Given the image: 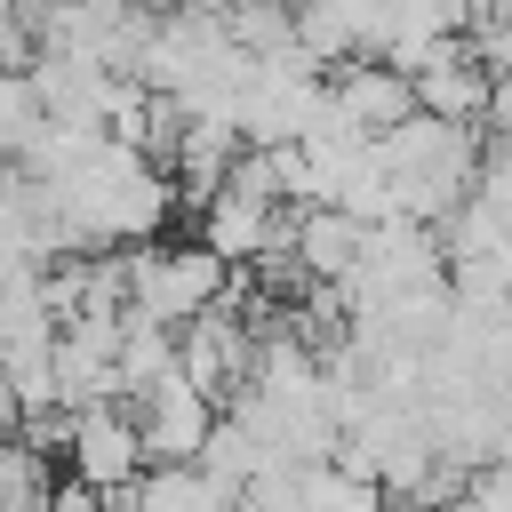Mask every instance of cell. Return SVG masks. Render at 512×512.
I'll return each instance as SVG.
<instances>
[{
    "label": "cell",
    "instance_id": "obj_1",
    "mask_svg": "<svg viewBox=\"0 0 512 512\" xmlns=\"http://www.w3.org/2000/svg\"><path fill=\"white\" fill-rule=\"evenodd\" d=\"M224 296H232V264H216L200 240H184V248L144 240V248L128 256V312L152 320V328H176V336H184V328L208 320Z\"/></svg>",
    "mask_w": 512,
    "mask_h": 512
},
{
    "label": "cell",
    "instance_id": "obj_2",
    "mask_svg": "<svg viewBox=\"0 0 512 512\" xmlns=\"http://www.w3.org/2000/svg\"><path fill=\"white\" fill-rule=\"evenodd\" d=\"M64 472H72V488H88V496H136V480L152 472L144 464V440H136V416L128 408H80V416H64Z\"/></svg>",
    "mask_w": 512,
    "mask_h": 512
},
{
    "label": "cell",
    "instance_id": "obj_3",
    "mask_svg": "<svg viewBox=\"0 0 512 512\" xmlns=\"http://www.w3.org/2000/svg\"><path fill=\"white\" fill-rule=\"evenodd\" d=\"M128 416H136V440H144V464L152 472H168V464H200V448H208V432H216V400L176 368V376H160L152 392H136L128 400Z\"/></svg>",
    "mask_w": 512,
    "mask_h": 512
},
{
    "label": "cell",
    "instance_id": "obj_4",
    "mask_svg": "<svg viewBox=\"0 0 512 512\" xmlns=\"http://www.w3.org/2000/svg\"><path fill=\"white\" fill-rule=\"evenodd\" d=\"M328 120H336V136L384 144L400 120H416V80L392 72V64H376V56H360L344 72H328Z\"/></svg>",
    "mask_w": 512,
    "mask_h": 512
},
{
    "label": "cell",
    "instance_id": "obj_5",
    "mask_svg": "<svg viewBox=\"0 0 512 512\" xmlns=\"http://www.w3.org/2000/svg\"><path fill=\"white\" fill-rule=\"evenodd\" d=\"M416 112L424 120H448V128H488L496 120V72L480 48L448 40L424 72H416Z\"/></svg>",
    "mask_w": 512,
    "mask_h": 512
},
{
    "label": "cell",
    "instance_id": "obj_6",
    "mask_svg": "<svg viewBox=\"0 0 512 512\" xmlns=\"http://www.w3.org/2000/svg\"><path fill=\"white\" fill-rule=\"evenodd\" d=\"M128 512H240V496H224L200 464H168V472H144Z\"/></svg>",
    "mask_w": 512,
    "mask_h": 512
},
{
    "label": "cell",
    "instance_id": "obj_7",
    "mask_svg": "<svg viewBox=\"0 0 512 512\" xmlns=\"http://www.w3.org/2000/svg\"><path fill=\"white\" fill-rule=\"evenodd\" d=\"M48 512H104V496H88V488H72V480H64V488H56V504H48Z\"/></svg>",
    "mask_w": 512,
    "mask_h": 512
}]
</instances>
